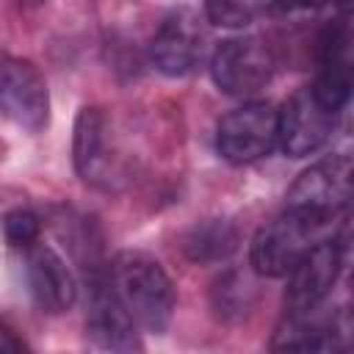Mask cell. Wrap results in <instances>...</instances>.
<instances>
[{
	"mask_svg": "<svg viewBox=\"0 0 354 354\" xmlns=\"http://www.w3.org/2000/svg\"><path fill=\"white\" fill-rule=\"evenodd\" d=\"M0 230H3V238H6V243L11 249H22L25 252L33 243H39L41 218L28 207H14L0 218Z\"/></svg>",
	"mask_w": 354,
	"mask_h": 354,
	"instance_id": "e0dca14e",
	"label": "cell"
},
{
	"mask_svg": "<svg viewBox=\"0 0 354 354\" xmlns=\"http://www.w3.org/2000/svg\"><path fill=\"white\" fill-rule=\"evenodd\" d=\"M22 348H28L25 337L0 315V351H22Z\"/></svg>",
	"mask_w": 354,
	"mask_h": 354,
	"instance_id": "d6986e66",
	"label": "cell"
},
{
	"mask_svg": "<svg viewBox=\"0 0 354 354\" xmlns=\"http://www.w3.org/2000/svg\"><path fill=\"white\" fill-rule=\"evenodd\" d=\"M72 160L83 183L113 191L124 183V155L102 108H83L75 119Z\"/></svg>",
	"mask_w": 354,
	"mask_h": 354,
	"instance_id": "3957f363",
	"label": "cell"
},
{
	"mask_svg": "<svg viewBox=\"0 0 354 354\" xmlns=\"http://www.w3.org/2000/svg\"><path fill=\"white\" fill-rule=\"evenodd\" d=\"M257 301V288L249 274L230 268L210 288V307L221 321H243Z\"/></svg>",
	"mask_w": 354,
	"mask_h": 354,
	"instance_id": "2e32d148",
	"label": "cell"
},
{
	"mask_svg": "<svg viewBox=\"0 0 354 354\" xmlns=\"http://www.w3.org/2000/svg\"><path fill=\"white\" fill-rule=\"evenodd\" d=\"M210 75L224 94L249 97V94H257L271 80L274 55L254 36L227 39L216 47L210 58Z\"/></svg>",
	"mask_w": 354,
	"mask_h": 354,
	"instance_id": "8992f818",
	"label": "cell"
},
{
	"mask_svg": "<svg viewBox=\"0 0 354 354\" xmlns=\"http://www.w3.org/2000/svg\"><path fill=\"white\" fill-rule=\"evenodd\" d=\"M315 97L329 108L340 111L351 94V55H348V25L346 17L326 28L318 47V75L310 86Z\"/></svg>",
	"mask_w": 354,
	"mask_h": 354,
	"instance_id": "4fadbf2b",
	"label": "cell"
},
{
	"mask_svg": "<svg viewBox=\"0 0 354 354\" xmlns=\"http://www.w3.org/2000/svg\"><path fill=\"white\" fill-rule=\"evenodd\" d=\"M343 268V249L337 241H315L288 271L285 304L288 313H304L321 307L332 293Z\"/></svg>",
	"mask_w": 354,
	"mask_h": 354,
	"instance_id": "9c48e42d",
	"label": "cell"
},
{
	"mask_svg": "<svg viewBox=\"0 0 354 354\" xmlns=\"http://www.w3.org/2000/svg\"><path fill=\"white\" fill-rule=\"evenodd\" d=\"M113 296L138 329L163 332L174 315V285L163 266L147 252H119L105 274Z\"/></svg>",
	"mask_w": 354,
	"mask_h": 354,
	"instance_id": "6da1fadb",
	"label": "cell"
},
{
	"mask_svg": "<svg viewBox=\"0 0 354 354\" xmlns=\"http://www.w3.org/2000/svg\"><path fill=\"white\" fill-rule=\"evenodd\" d=\"M277 144V111L268 102H246L230 111L216 130L218 155L230 163L266 158Z\"/></svg>",
	"mask_w": 354,
	"mask_h": 354,
	"instance_id": "52a82bcc",
	"label": "cell"
},
{
	"mask_svg": "<svg viewBox=\"0 0 354 354\" xmlns=\"http://www.w3.org/2000/svg\"><path fill=\"white\" fill-rule=\"evenodd\" d=\"M318 230H324V227H318L290 210L271 218L252 238V246H249L252 271L260 277H285L293 268V263L315 243Z\"/></svg>",
	"mask_w": 354,
	"mask_h": 354,
	"instance_id": "5b68a950",
	"label": "cell"
},
{
	"mask_svg": "<svg viewBox=\"0 0 354 354\" xmlns=\"http://www.w3.org/2000/svg\"><path fill=\"white\" fill-rule=\"evenodd\" d=\"M238 246V230L227 218H207L194 224L183 238V252L191 263L210 266L227 260Z\"/></svg>",
	"mask_w": 354,
	"mask_h": 354,
	"instance_id": "9a60e30c",
	"label": "cell"
},
{
	"mask_svg": "<svg viewBox=\"0 0 354 354\" xmlns=\"http://www.w3.org/2000/svg\"><path fill=\"white\" fill-rule=\"evenodd\" d=\"M202 28L191 11L166 17L149 41V58L163 75H185L202 58Z\"/></svg>",
	"mask_w": 354,
	"mask_h": 354,
	"instance_id": "7c38bea8",
	"label": "cell"
},
{
	"mask_svg": "<svg viewBox=\"0 0 354 354\" xmlns=\"http://www.w3.org/2000/svg\"><path fill=\"white\" fill-rule=\"evenodd\" d=\"M263 6L266 0H205V14L218 28H246Z\"/></svg>",
	"mask_w": 354,
	"mask_h": 354,
	"instance_id": "ac0fdd59",
	"label": "cell"
},
{
	"mask_svg": "<svg viewBox=\"0 0 354 354\" xmlns=\"http://www.w3.org/2000/svg\"><path fill=\"white\" fill-rule=\"evenodd\" d=\"M315 310L304 313H288L285 321L277 326L271 348H304V351H329V348H343L348 337V324L346 315H332L321 318Z\"/></svg>",
	"mask_w": 354,
	"mask_h": 354,
	"instance_id": "5bb4252c",
	"label": "cell"
},
{
	"mask_svg": "<svg viewBox=\"0 0 354 354\" xmlns=\"http://www.w3.org/2000/svg\"><path fill=\"white\" fill-rule=\"evenodd\" d=\"M329 0H274V6L282 11H313V8H321Z\"/></svg>",
	"mask_w": 354,
	"mask_h": 354,
	"instance_id": "ffe728a7",
	"label": "cell"
},
{
	"mask_svg": "<svg viewBox=\"0 0 354 354\" xmlns=\"http://www.w3.org/2000/svg\"><path fill=\"white\" fill-rule=\"evenodd\" d=\"M25 279L41 313L61 315L77 299L75 274L69 271L66 260L44 243H33L30 249H25Z\"/></svg>",
	"mask_w": 354,
	"mask_h": 354,
	"instance_id": "8fae6325",
	"label": "cell"
},
{
	"mask_svg": "<svg viewBox=\"0 0 354 354\" xmlns=\"http://www.w3.org/2000/svg\"><path fill=\"white\" fill-rule=\"evenodd\" d=\"M351 199V160L346 155L326 158L310 169H304L285 196V210L318 224L329 227Z\"/></svg>",
	"mask_w": 354,
	"mask_h": 354,
	"instance_id": "7a4b0ae2",
	"label": "cell"
},
{
	"mask_svg": "<svg viewBox=\"0 0 354 354\" xmlns=\"http://www.w3.org/2000/svg\"><path fill=\"white\" fill-rule=\"evenodd\" d=\"M86 335L97 348L105 351H136L141 348L138 326L113 296L105 277H94L86 301Z\"/></svg>",
	"mask_w": 354,
	"mask_h": 354,
	"instance_id": "30bf717a",
	"label": "cell"
},
{
	"mask_svg": "<svg viewBox=\"0 0 354 354\" xmlns=\"http://www.w3.org/2000/svg\"><path fill=\"white\" fill-rule=\"evenodd\" d=\"M0 116L11 124L39 133L50 119V91L41 72L0 47Z\"/></svg>",
	"mask_w": 354,
	"mask_h": 354,
	"instance_id": "277c9868",
	"label": "cell"
},
{
	"mask_svg": "<svg viewBox=\"0 0 354 354\" xmlns=\"http://www.w3.org/2000/svg\"><path fill=\"white\" fill-rule=\"evenodd\" d=\"M335 116L337 113L329 111L310 86L299 88L285 100L282 111H277V141L290 158L313 155L329 141Z\"/></svg>",
	"mask_w": 354,
	"mask_h": 354,
	"instance_id": "ba28073f",
	"label": "cell"
}]
</instances>
